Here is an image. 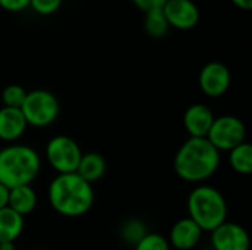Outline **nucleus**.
Returning <instances> with one entry per match:
<instances>
[{
    "mask_svg": "<svg viewBox=\"0 0 252 250\" xmlns=\"http://www.w3.org/2000/svg\"><path fill=\"white\" fill-rule=\"evenodd\" d=\"M134 250H170V243L167 237L157 234V233H148L136 246Z\"/></svg>",
    "mask_w": 252,
    "mask_h": 250,
    "instance_id": "obj_21",
    "label": "nucleus"
},
{
    "mask_svg": "<svg viewBox=\"0 0 252 250\" xmlns=\"http://www.w3.org/2000/svg\"><path fill=\"white\" fill-rule=\"evenodd\" d=\"M188 214L202 231L211 233L227 221V202L213 186H198L188 197Z\"/></svg>",
    "mask_w": 252,
    "mask_h": 250,
    "instance_id": "obj_4",
    "label": "nucleus"
},
{
    "mask_svg": "<svg viewBox=\"0 0 252 250\" xmlns=\"http://www.w3.org/2000/svg\"><path fill=\"white\" fill-rule=\"evenodd\" d=\"M59 111L61 106L56 96L43 88L28 91L21 106V112L27 121V125L35 128H46L52 125L58 119Z\"/></svg>",
    "mask_w": 252,
    "mask_h": 250,
    "instance_id": "obj_5",
    "label": "nucleus"
},
{
    "mask_svg": "<svg viewBox=\"0 0 252 250\" xmlns=\"http://www.w3.org/2000/svg\"><path fill=\"white\" fill-rule=\"evenodd\" d=\"M75 172L83 180L93 184V183L99 181L105 175V172H106V161H105V158L102 155H99L96 152L83 153Z\"/></svg>",
    "mask_w": 252,
    "mask_h": 250,
    "instance_id": "obj_15",
    "label": "nucleus"
},
{
    "mask_svg": "<svg viewBox=\"0 0 252 250\" xmlns=\"http://www.w3.org/2000/svg\"><path fill=\"white\" fill-rule=\"evenodd\" d=\"M0 7L6 12L18 13L30 7V0H0Z\"/></svg>",
    "mask_w": 252,
    "mask_h": 250,
    "instance_id": "obj_23",
    "label": "nucleus"
},
{
    "mask_svg": "<svg viewBox=\"0 0 252 250\" xmlns=\"http://www.w3.org/2000/svg\"><path fill=\"white\" fill-rule=\"evenodd\" d=\"M7 196H9V189L0 183V209L7 206Z\"/></svg>",
    "mask_w": 252,
    "mask_h": 250,
    "instance_id": "obj_25",
    "label": "nucleus"
},
{
    "mask_svg": "<svg viewBox=\"0 0 252 250\" xmlns=\"http://www.w3.org/2000/svg\"><path fill=\"white\" fill-rule=\"evenodd\" d=\"M214 113L213 111L204 105V103H193L190 105L185 115H183V125L189 134V137L193 139H205L213 121H214Z\"/></svg>",
    "mask_w": 252,
    "mask_h": 250,
    "instance_id": "obj_11",
    "label": "nucleus"
},
{
    "mask_svg": "<svg viewBox=\"0 0 252 250\" xmlns=\"http://www.w3.org/2000/svg\"><path fill=\"white\" fill-rule=\"evenodd\" d=\"M220 153L230 152L242 144L247 139L245 124L233 115H221L214 118L213 125L205 137Z\"/></svg>",
    "mask_w": 252,
    "mask_h": 250,
    "instance_id": "obj_7",
    "label": "nucleus"
},
{
    "mask_svg": "<svg viewBox=\"0 0 252 250\" xmlns=\"http://www.w3.org/2000/svg\"><path fill=\"white\" fill-rule=\"evenodd\" d=\"M47 197L55 212L66 218H78L92 209L94 192L92 184L77 172L58 174L49 184Z\"/></svg>",
    "mask_w": 252,
    "mask_h": 250,
    "instance_id": "obj_1",
    "label": "nucleus"
},
{
    "mask_svg": "<svg viewBox=\"0 0 252 250\" xmlns=\"http://www.w3.org/2000/svg\"><path fill=\"white\" fill-rule=\"evenodd\" d=\"M143 28L146 34L154 38L165 37L170 31V25L164 16L162 9H154V10L146 12L145 19H143Z\"/></svg>",
    "mask_w": 252,
    "mask_h": 250,
    "instance_id": "obj_19",
    "label": "nucleus"
},
{
    "mask_svg": "<svg viewBox=\"0 0 252 250\" xmlns=\"http://www.w3.org/2000/svg\"><path fill=\"white\" fill-rule=\"evenodd\" d=\"M162 12L170 28L180 31L195 28L201 18L199 7L193 0H167Z\"/></svg>",
    "mask_w": 252,
    "mask_h": 250,
    "instance_id": "obj_9",
    "label": "nucleus"
},
{
    "mask_svg": "<svg viewBox=\"0 0 252 250\" xmlns=\"http://www.w3.org/2000/svg\"><path fill=\"white\" fill-rule=\"evenodd\" d=\"M131 1L139 10L146 13L154 9H162V6L165 4L167 0H131Z\"/></svg>",
    "mask_w": 252,
    "mask_h": 250,
    "instance_id": "obj_24",
    "label": "nucleus"
},
{
    "mask_svg": "<svg viewBox=\"0 0 252 250\" xmlns=\"http://www.w3.org/2000/svg\"><path fill=\"white\" fill-rule=\"evenodd\" d=\"M221 155L207 139L189 137L174 156V171L183 181L204 183L220 167Z\"/></svg>",
    "mask_w": 252,
    "mask_h": 250,
    "instance_id": "obj_2",
    "label": "nucleus"
},
{
    "mask_svg": "<svg viewBox=\"0 0 252 250\" xmlns=\"http://www.w3.org/2000/svg\"><path fill=\"white\" fill-rule=\"evenodd\" d=\"M35 250H46V249H35Z\"/></svg>",
    "mask_w": 252,
    "mask_h": 250,
    "instance_id": "obj_28",
    "label": "nucleus"
},
{
    "mask_svg": "<svg viewBox=\"0 0 252 250\" xmlns=\"http://www.w3.org/2000/svg\"><path fill=\"white\" fill-rule=\"evenodd\" d=\"M211 248L213 250H250V234L242 225L226 221L211 231Z\"/></svg>",
    "mask_w": 252,
    "mask_h": 250,
    "instance_id": "obj_10",
    "label": "nucleus"
},
{
    "mask_svg": "<svg viewBox=\"0 0 252 250\" xmlns=\"http://www.w3.org/2000/svg\"><path fill=\"white\" fill-rule=\"evenodd\" d=\"M37 206V194L31 184L27 186H18L13 189H9L7 196V208L19 214L21 217H27L32 214V211Z\"/></svg>",
    "mask_w": 252,
    "mask_h": 250,
    "instance_id": "obj_14",
    "label": "nucleus"
},
{
    "mask_svg": "<svg viewBox=\"0 0 252 250\" xmlns=\"http://www.w3.org/2000/svg\"><path fill=\"white\" fill-rule=\"evenodd\" d=\"M0 250H15V243H13V242L0 243Z\"/></svg>",
    "mask_w": 252,
    "mask_h": 250,
    "instance_id": "obj_27",
    "label": "nucleus"
},
{
    "mask_svg": "<svg viewBox=\"0 0 252 250\" xmlns=\"http://www.w3.org/2000/svg\"><path fill=\"white\" fill-rule=\"evenodd\" d=\"M24 217L12 211L10 208L0 209V243L16 242L24 231Z\"/></svg>",
    "mask_w": 252,
    "mask_h": 250,
    "instance_id": "obj_16",
    "label": "nucleus"
},
{
    "mask_svg": "<svg viewBox=\"0 0 252 250\" xmlns=\"http://www.w3.org/2000/svg\"><path fill=\"white\" fill-rule=\"evenodd\" d=\"M44 155L49 165L58 174H71L77 171L83 152L74 139L68 136H55L47 141Z\"/></svg>",
    "mask_w": 252,
    "mask_h": 250,
    "instance_id": "obj_6",
    "label": "nucleus"
},
{
    "mask_svg": "<svg viewBox=\"0 0 252 250\" xmlns=\"http://www.w3.org/2000/svg\"><path fill=\"white\" fill-rule=\"evenodd\" d=\"M202 230L189 217L179 220L170 230V237L167 239L170 248L177 250H192L198 246L202 237Z\"/></svg>",
    "mask_w": 252,
    "mask_h": 250,
    "instance_id": "obj_12",
    "label": "nucleus"
},
{
    "mask_svg": "<svg viewBox=\"0 0 252 250\" xmlns=\"http://www.w3.org/2000/svg\"><path fill=\"white\" fill-rule=\"evenodd\" d=\"M27 121L21 109L0 108V140L6 143L18 141L27 131Z\"/></svg>",
    "mask_w": 252,
    "mask_h": 250,
    "instance_id": "obj_13",
    "label": "nucleus"
},
{
    "mask_svg": "<svg viewBox=\"0 0 252 250\" xmlns=\"http://www.w3.org/2000/svg\"><path fill=\"white\" fill-rule=\"evenodd\" d=\"M230 1L242 10H251L252 9V0H230Z\"/></svg>",
    "mask_w": 252,
    "mask_h": 250,
    "instance_id": "obj_26",
    "label": "nucleus"
},
{
    "mask_svg": "<svg viewBox=\"0 0 252 250\" xmlns=\"http://www.w3.org/2000/svg\"><path fill=\"white\" fill-rule=\"evenodd\" d=\"M27 90L19 85V84H9L1 90V102L3 106L6 108H15L21 109L25 97H27Z\"/></svg>",
    "mask_w": 252,
    "mask_h": 250,
    "instance_id": "obj_20",
    "label": "nucleus"
},
{
    "mask_svg": "<svg viewBox=\"0 0 252 250\" xmlns=\"http://www.w3.org/2000/svg\"><path fill=\"white\" fill-rule=\"evenodd\" d=\"M148 227L146 224L139 220V218H127L124 220L121 224H120V228H118V234H120V239L128 245V246H136L146 234H148Z\"/></svg>",
    "mask_w": 252,
    "mask_h": 250,
    "instance_id": "obj_17",
    "label": "nucleus"
},
{
    "mask_svg": "<svg viewBox=\"0 0 252 250\" xmlns=\"http://www.w3.org/2000/svg\"><path fill=\"white\" fill-rule=\"evenodd\" d=\"M198 84L201 91L208 97H220L223 96L232 84V74L230 69L221 62H208L202 66Z\"/></svg>",
    "mask_w": 252,
    "mask_h": 250,
    "instance_id": "obj_8",
    "label": "nucleus"
},
{
    "mask_svg": "<svg viewBox=\"0 0 252 250\" xmlns=\"http://www.w3.org/2000/svg\"><path fill=\"white\" fill-rule=\"evenodd\" d=\"M229 162L233 171L241 175L252 172V147L250 143L244 141L229 152Z\"/></svg>",
    "mask_w": 252,
    "mask_h": 250,
    "instance_id": "obj_18",
    "label": "nucleus"
},
{
    "mask_svg": "<svg viewBox=\"0 0 252 250\" xmlns=\"http://www.w3.org/2000/svg\"><path fill=\"white\" fill-rule=\"evenodd\" d=\"M41 169L37 150L25 144H7L0 149V183L13 189L31 184Z\"/></svg>",
    "mask_w": 252,
    "mask_h": 250,
    "instance_id": "obj_3",
    "label": "nucleus"
},
{
    "mask_svg": "<svg viewBox=\"0 0 252 250\" xmlns=\"http://www.w3.org/2000/svg\"><path fill=\"white\" fill-rule=\"evenodd\" d=\"M63 0H30V7L41 16H47L55 13L61 6Z\"/></svg>",
    "mask_w": 252,
    "mask_h": 250,
    "instance_id": "obj_22",
    "label": "nucleus"
}]
</instances>
